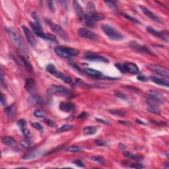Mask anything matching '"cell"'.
<instances>
[{
	"label": "cell",
	"mask_w": 169,
	"mask_h": 169,
	"mask_svg": "<svg viewBox=\"0 0 169 169\" xmlns=\"http://www.w3.org/2000/svg\"><path fill=\"white\" fill-rule=\"evenodd\" d=\"M54 52L58 56L65 59H70L72 57L77 56L79 54V51L70 47L59 46L54 48Z\"/></svg>",
	"instance_id": "1"
},
{
	"label": "cell",
	"mask_w": 169,
	"mask_h": 169,
	"mask_svg": "<svg viewBox=\"0 0 169 169\" xmlns=\"http://www.w3.org/2000/svg\"><path fill=\"white\" fill-rule=\"evenodd\" d=\"M6 30L7 34H9L10 39L12 40V42H13V44L15 45L21 51L23 52L25 50V45L21 36H20V35L16 30L13 27H7Z\"/></svg>",
	"instance_id": "2"
},
{
	"label": "cell",
	"mask_w": 169,
	"mask_h": 169,
	"mask_svg": "<svg viewBox=\"0 0 169 169\" xmlns=\"http://www.w3.org/2000/svg\"><path fill=\"white\" fill-rule=\"evenodd\" d=\"M102 29L106 35H107L108 37H109L110 39L114 40H121L123 39V34L111 25L107 24L102 25Z\"/></svg>",
	"instance_id": "3"
},
{
	"label": "cell",
	"mask_w": 169,
	"mask_h": 169,
	"mask_svg": "<svg viewBox=\"0 0 169 169\" xmlns=\"http://www.w3.org/2000/svg\"><path fill=\"white\" fill-rule=\"evenodd\" d=\"M46 70L48 72H49L50 74L52 75L53 76L58 78V79L64 81V82L67 83H71L72 82V79L70 77L67 76V75L64 74L60 71H58L54 65L52 64H49L46 66Z\"/></svg>",
	"instance_id": "4"
},
{
	"label": "cell",
	"mask_w": 169,
	"mask_h": 169,
	"mask_svg": "<svg viewBox=\"0 0 169 169\" xmlns=\"http://www.w3.org/2000/svg\"><path fill=\"white\" fill-rule=\"evenodd\" d=\"M48 94L50 95H62L67 96L69 94V91L66 87L60 85H52L47 89Z\"/></svg>",
	"instance_id": "5"
},
{
	"label": "cell",
	"mask_w": 169,
	"mask_h": 169,
	"mask_svg": "<svg viewBox=\"0 0 169 169\" xmlns=\"http://www.w3.org/2000/svg\"><path fill=\"white\" fill-rule=\"evenodd\" d=\"M46 22L48 24L49 27L52 31H54L55 33H56L58 36H60L62 39L64 40H67L69 39V36H68V34L66 32H65V30H64L60 26V25L54 23V22H51L49 21L48 19H46Z\"/></svg>",
	"instance_id": "6"
},
{
	"label": "cell",
	"mask_w": 169,
	"mask_h": 169,
	"mask_svg": "<svg viewBox=\"0 0 169 169\" xmlns=\"http://www.w3.org/2000/svg\"><path fill=\"white\" fill-rule=\"evenodd\" d=\"M147 31L151 34L153 35V36H156L158 39L162 40L163 41L168 43V32L167 31H156L155 29L151 27H147Z\"/></svg>",
	"instance_id": "7"
},
{
	"label": "cell",
	"mask_w": 169,
	"mask_h": 169,
	"mask_svg": "<svg viewBox=\"0 0 169 169\" xmlns=\"http://www.w3.org/2000/svg\"><path fill=\"white\" fill-rule=\"evenodd\" d=\"M147 67L149 69L151 70V71L155 72L156 74L161 75V76H163L166 78H168L169 77L168 70L165 67L161 66V65L149 64L147 65Z\"/></svg>",
	"instance_id": "8"
},
{
	"label": "cell",
	"mask_w": 169,
	"mask_h": 169,
	"mask_svg": "<svg viewBox=\"0 0 169 169\" xmlns=\"http://www.w3.org/2000/svg\"><path fill=\"white\" fill-rule=\"evenodd\" d=\"M77 33L81 37L84 38V39L94 40L98 39V35L90 31L89 29H87V28H80L79 29H78Z\"/></svg>",
	"instance_id": "9"
},
{
	"label": "cell",
	"mask_w": 169,
	"mask_h": 169,
	"mask_svg": "<svg viewBox=\"0 0 169 169\" xmlns=\"http://www.w3.org/2000/svg\"><path fill=\"white\" fill-rule=\"evenodd\" d=\"M130 46L132 48H133V50H136L137 52L146 53V54H150L151 55L156 56V55L154 54V52L151 51V50L148 47L144 46V45H142V44H139L138 42H135V41H131L130 42Z\"/></svg>",
	"instance_id": "10"
},
{
	"label": "cell",
	"mask_w": 169,
	"mask_h": 169,
	"mask_svg": "<svg viewBox=\"0 0 169 169\" xmlns=\"http://www.w3.org/2000/svg\"><path fill=\"white\" fill-rule=\"evenodd\" d=\"M140 8L141 9V10H142V11L143 13V14L147 16L148 18H149L151 20H153V21L158 22V23H161V24L164 23L163 19H161L160 17H158V15H157L154 13L153 12H152L151 10L147 9V7H145V6H140Z\"/></svg>",
	"instance_id": "11"
},
{
	"label": "cell",
	"mask_w": 169,
	"mask_h": 169,
	"mask_svg": "<svg viewBox=\"0 0 169 169\" xmlns=\"http://www.w3.org/2000/svg\"><path fill=\"white\" fill-rule=\"evenodd\" d=\"M123 67L124 73H129V74L136 75L140 73L139 67L137 65L135 64L134 63L132 62H126L123 64Z\"/></svg>",
	"instance_id": "12"
},
{
	"label": "cell",
	"mask_w": 169,
	"mask_h": 169,
	"mask_svg": "<svg viewBox=\"0 0 169 169\" xmlns=\"http://www.w3.org/2000/svg\"><path fill=\"white\" fill-rule=\"evenodd\" d=\"M22 29L23 30V32L25 36L27 38L28 42H29L32 46H34L35 44H36V40H35V39L33 34L32 33V32L29 29V28H27L26 26H25V25H22Z\"/></svg>",
	"instance_id": "13"
},
{
	"label": "cell",
	"mask_w": 169,
	"mask_h": 169,
	"mask_svg": "<svg viewBox=\"0 0 169 169\" xmlns=\"http://www.w3.org/2000/svg\"><path fill=\"white\" fill-rule=\"evenodd\" d=\"M147 94L151 98L155 100L158 103H163L165 102V97L161 93L156 91L155 90H149L147 91Z\"/></svg>",
	"instance_id": "14"
},
{
	"label": "cell",
	"mask_w": 169,
	"mask_h": 169,
	"mask_svg": "<svg viewBox=\"0 0 169 169\" xmlns=\"http://www.w3.org/2000/svg\"><path fill=\"white\" fill-rule=\"evenodd\" d=\"M5 112L6 113L7 116L9 119H13L17 113V106L16 103H14V104H11V106L6 107V109H5Z\"/></svg>",
	"instance_id": "15"
},
{
	"label": "cell",
	"mask_w": 169,
	"mask_h": 169,
	"mask_svg": "<svg viewBox=\"0 0 169 169\" xmlns=\"http://www.w3.org/2000/svg\"><path fill=\"white\" fill-rule=\"evenodd\" d=\"M25 88L27 91L30 93V94H31V95L34 94L35 90H36V85H35V83L33 79L28 78V79H26V81H25Z\"/></svg>",
	"instance_id": "16"
},
{
	"label": "cell",
	"mask_w": 169,
	"mask_h": 169,
	"mask_svg": "<svg viewBox=\"0 0 169 169\" xmlns=\"http://www.w3.org/2000/svg\"><path fill=\"white\" fill-rule=\"evenodd\" d=\"M85 59L89 61L92 62H104V63H108V60L107 58L104 57L100 56V55H96V54H88L85 56Z\"/></svg>",
	"instance_id": "17"
},
{
	"label": "cell",
	"mask_w": 169,
	"mask_h": 169,
	"mask_svg": "<svg viewBox=\"0 0 169 169\" xmlns=\"http://www.w3.org/2000/svg\"><path fill=\"white\" fill-rule=\"evenodd\" d=\"M83 72H84L87 75H89L90 77H93V78H101L103 76V74L100 71H98V70H96L93 69V68L90 67H85L84 69H83Z\"/></svg>",
	"instance_id": "18"
},
{
	"label": "cell",
	"mask_w": 169,
	"mask_h": 169,
	"mask_svg": "<svg viewBox=\"0 0 169 169\" xmlns=\"http://www.w3.org/2000/svg\"><path fill=\"white\" fill-rule=\"evenodd\" d=\"M60 109L64 112H70L75 110V105L69 102H62L60 104Z\"/></svg>",
	"instance_id": "19"
},
{
	"label": "cell",
	"mask_w": 169,
	"mask_h": 169,
	"mask_svg": "<svg viewBox=\"0 0 169 169\" xmlns=\"http://www.w3.org/2000/svg\"><path fill=\"white\" fill-rule=\"evenodd\" d=\"M28 102H29V103L31 105L37 106L42 104V102H43V100H42V98L40 97L39 95L34 94L32 95L31 97L29 98Z\"/></svg>",
	"instance_id": "20"
},
{
	"label": "cell",
	"mask_w": 169,
	"mask_h": 169,
	"mask_svg": "<svg viewBox=\"0 0 169 169\" xmlns=\"http://www.w3.org/2000/svg\"><path fill=\"white\" fill-rule=\"evenodd\" d=\"M17 125L19 126V127L20 128V129L22 131V133L25 135V137H29V136L30 135L29 130H28V128H27V122L24 119L19 120L18 122H17Z\"/></svg>",
	"instance_id": "21"
},
{
	"label": "cell",
	"mask_w": 169,
	"mask_h": 169,
	"mask_svg": "<svg viewBox=\"0 0 169 169\" xmlns=\"http://www.w3.org/2000/svg\"><path fill=\"white\" fill-rule=\"evenodd\" d=\"M150 79L152 81L156 83V84L161 85V86H165L166 87H168L169 86V82L166 79H162V78H159L156 76H151Z\"/></svg>",
	"instance_id": "22"
},
{
	"label": "cell",
	"mask_w": 169,
	"mask_h": 169,
	"mask_svg": "<svg viewBox=\"0 0 169 169\" xmlns=\"http://www.w3.org/2000/svg\"><path fill=\"white\" fill-rule=\"evenodd\" d=\"M42 153V151H40L39 149L33 150V151H32L31 152L28 153L27 154H26V155H25L23 156V157H22V158L25 160L33 159V158L39 157V156L41 155Z\"/></svg>",
	"instance_id": "23"
},
{
	"label": "cell",
	"mask_w": 169,
	"mask_h": 169,
	"mask_svg": "<svg viewBox=\"0 0 169 169\" xmlns=\"http://www.w3.org/2000/svg\"><path fill=\"white\" fill-rule=\"evenodd\" d=\"M1 142L3 143V144L11 147H15V146L17 145L16 141L13 137H9V136H5V137H2Z\"/></svg>",
	"instance_id": "24"
},
{
	"label": "cell",
	"mask_w": 169,
	"mask_h": 169,
	"mask_svg": "<svg viewBox=\"0 0 169 169\" xmlns=\"http://www.w3.org/2000/svg\"><path fill=\"white\" fill-rule=\"evenodd\" d=\"M73 4H74V7L75 10V12H76V13H77V15L78 16V17H79V19L83 20L85 14H84V12H83V9L82 8V7L81 6V5L76 1H73Z\"/></svg>",
	"instance_id": "25"
},
{
	"label": "cell",
	"mask_w": 169,
	"mask_h": 169,
	"mask_svg": "<svg viewBox=\"0 0 169 169\" xmlns=\"http://www.w3.org/2000/svg\"><path fill=\"white\" fill-rule=\"evenodd\" d=\"M36 34V36H38L41 39H43L45 40H50V41L52 42H55L57 40L56 37H55L54 35H53L52 34L50 33H45V32H38V33H35Z\"/></svg>",
	"instance_id": "26"
},
{
	"label": "cell",
	"mask_w": 169,
	"mask_h": 169,
	"mask_svg": "<svg viewBox=\"0 0 169 169\" xmlns=\"http://www.w3.org/2000/svg\"><path fill=\"white\" fill-rule=\"evenodd\" d=\"M98 128L95 126H86L83 129V133L85 135H92L95 134L97 132Z\"/></svg>",
	"instance_id": "27"
},
{
	"label": "cell",
	"mask_w": 169,
	"mask_h": 169,
	"mask_svg": "<svg viewBox=\"0 0 169 169\" xmlns=\"http://www.w3.org/2000/svg\"><path fill=\"white\" fill-rule=\"evenodd\" d=\"M83 20L84 21L85 24L86 25V26L89 27H93L96 23V21L90 16L89 13L84 15Z\"/></svg>",
	"instance_id": "28"
},
{
	"label": "cell",
	"mask_w": 169,
	"mask_h": 169,
	"mask_svg": "<svg viewBox=\"0 0 169 169\" xmlns=\"http://www.w3.org/2000/svg\"><path fill=\"white\" fill-rule=\"evenodd\" d=\"M146 109H147L148 112L152 113V114H155L157 115L161 114V110L158 108L157 105L147 104Z\"/></svg>",
	"instance_id": "29"
},
{
	"label": "cell",
	"mask_w": 169,
	"mask_h": 169,
	"mask_svg": "<svg viewBox=\"0 0 169 169\" xmlns=\"http://www.w3.org/2000/svg\"><path fill=\"white\" fill-rule=\"evenodd\" d=\"M20 60H21L22 65H23L26 68V69L27 70V71H29L30 72H32V70H33V67H32V65L30 64L27 60L25 59L23 57L20 56Z\"/></svg>",
	"instance_id": "30"
},
{
	"label": "cell",
	"mask_w": 169,
	"mask_h": 169,
	"mask_svg": "<svg viewBox=\"0 0 169 169\" xmlns=\"http://www.w3.org/2000/svg\"><path fill=\"white\" fill-rule=\"evenodd\" d=\"M123 155L124 157H127V158H130L131 159H133L134 161H140L141 160H142V157H140V156L137 155H132V153L128 152V151H125L123 152Z\"/></svg>",
	"instance_id": "31"
},
{
	"label": "cell",
	"mask_w": 169,
	"mask_h": 169,
	"mask_svg": "<svg viewBox=\"0 0 169 169\" xmlns=\"http://www.w3.org/2000/svg\"><path fill=\"white\" fill-rule=\"evenodd\" d=\"M89 14L96 22H97V21H100V20L104 19V17H105L104 15L102 14V13H97V12L93 13H89Z\"/></svg>",
	"instance_id": "32"
},
{
	"label": "cell",
	"mask_w": 169,
	"mask_h": 169,
	"mask_svg": "<svg viewBox=\"0 0 169 169\" xmlns=\"http://www.w3.org/2000/svg\"><path fill=\"white\" fill-rule=\"evenodd\" d=\"M30 25H31V27L34 31L35 33L43 32V29H42V28L40 26V25L37 24L36 22H30Z\"/></svg>",
	"instance_id": "33"
},
{
	"label": "cell",
	"mask_w": 169,
	"mask_h": 169,
	"mask_svg": "<svg viewBox=\"0 0 169 169\" xmlns=\"http://www.w3.org/2000/svg\"><path fill=\"white\" fill-rule=\"evenodd\" d=\"M73 129V126L69 124H65L64 126H62L61 127H60L57 130V132L58 133H63L67 132V131L71 130Z\"/></svg>",
	"instance_id": "34"
},
{
	"label": "cell",
	"mask_w": 169,
	"mask_h": 169,
	"mask_svg": "<svg viewBox=\"0 0 169 169\" xmlns=\"http://www.w3.org/2000/svg\"><path fill=\"white\" fill-rule=\"evenodd\" d=\"M87 11L89 12V13H95L96 11H97L95 4L92 1L89 2L87 5Z\"/></svg>",
	"instance_id": "35"
},
{
	"label": "cell",
	"mask_w": 169,
	"mask_h": 169,
	"mask_svg": "<svg viewBox=\"0 0 169 169\" xmlns=\"http://www.w3.org/2000/svg\"><path fill=\"white\" fill-rule=\"evenodd\" d=\"M120 15L123 17H124V18L127 19L128 20H129V21H132L133 22H135V23H140V21H139V20L134 18V17H133L132 16L130 15L126 14V13H120Z\"/></svg>",
	"instance_id": "36"
},
{
	"label": "cell",
	"mask_w": 169,
	"mask_h": 169,
	"mask_svg": "<svg viewBox=\"0 0 169 169\" xmlns=\"http://www.w3.org/2000/svg\"><path fill=\"white\" fill-rule=\"evenodd\" d=\"M66 151H68V152H70V153H79L81 151V148L79 147V146H77V145H73L71 146V147H68L66 149Z\"/></svg>",
	"instance_id": "37"
},
{
	"label": "cell",
	"mask_w": 169,
	"mask_h": 169,
	"mask_svg": "<svg viewBox=\"0 0 169 169\" xmlns=\"http://www.w3.org/2000/svg\"><path fill=\"white\" fill-rule=\"evenodd\" d=\"M34 116L37 118H45L46 116V112L44 110L40 109H36L34 112Z\"/></svg>",
	"instance_id": "38"
},
{
	"label": "cell",
	"mask_w": 169,
	"mask_h": 169,
	"mask_svg": "<svg viewBox=\"0 0 169 169\" xmlns=\"http://www.w3.org/2000/svg\"><path fill=\"white\" fill-rule=\"evenodd\" d=\"M110 112L111 114L115 116H125L126 113L124 111L122 110H110Z\"/></svg>",
	"instance_id": "39"
},
{
	"label": "cell",
	"mask_w": 169,
	"mask_h": 169,
	"mask_svg": "<svg viewBox=\"0 0 169 169\" xmlns=\"http://www.w3.org/2000/svg\"><path fill=\"white\" fill-rule=\"evenodd\" d=\"M90 160L93 162L98 163L99 164H102V165H104L105 163L104 159L102 157H98V156H93L91 158H90Z\"/></svg>",
	"instance_id": "40"
},
{
	"label": "cell",
	"mask_w": 169,
	"mask_h": 169,
	"mask_svg": "<svg viewBox=\"0 0 169 169\" xmlns=\"http://www.w3.org/2000/svg\"><path fill=\"white\" fill-rule=\"evenodd\" d=\"M20 145H21L22 147L24 148H29V147H31V142H30V140H28V139L26 137V139L22 140L21 141V142H20Z\"/></svg>",
	"instance_id": "41"
},
{
	"label": "cell",
	"mask_w": 169,
	"mask_h": 169,
	"mask_svg": "<svg viewBox=\"0 0 169 169\" xmlns=\"http://www.w3.org/2000/svg\"><path fill=\"white\" fill-rule=\"evenodd\" d=\"M114 96L118 98H121V99H122V100H127L128 99L127 96H126L125 94H123V93L120 92V91H116L114 93Z\"/></svg>",
	"instance_id": "42"
},
{
	"label": "cell",
	"mask_w": 169,
	"mask_h": 169,
	"mask_svg": "<svg viewBox=\"0 0 169 169\" xmlns=\"http://www.w3.org/2000/svg\"><path fill=\"white\" fill-rule=\"evenodd\" d=\"M104 3L107 4L108 6L111 7L112 9L116 8L117 7V1H105Z\"/></svg>",
	"instance_id": "43"
},
{
	"label": "cell",
	"mask_w": 169,
	"mask_h": 169,
	"mask_svg": "<svg viewBox=\"0 0 169 169\" xmlns=\"http://www.w3.org/2000/svg\"><path fill=\"white\" fill-rule=\"evenodd\" d=\"M68 64L71 65L72 67H74V69L77 70L78 72H81V68L79 66H78V65L74 61H73V60H69V62H68Z\"/></svg>",
	"instance_id": "44"
},
{
	"label": "cell",
	"mask_w": 169,
	"mask_h": 169,
	"mask_svg": "<svg viewBox=\"0 0 169 169\" xmlns=\"http://www.w3.org/2000/svg\"><path fill=\"white\" fill-rule=\"evenodd\" d=\"M64 147H65V145H62L58 146V147H55V148H54V149H52V150L50 151L48 153L46 154V155H50V154L54 153H55V152H58V151L62 150V149L64 148Z\"/></svg>",
	"instance_id": "45"
},
{
	"label": "cell",
	"mask_w": 169,
	"mask_h": 169,
	"mask_svg": "<svg viewBox=\"0 0 169 169\" xmlns=\"http://www.w3.org/2000/svg\"><path fill=\"white\" fill-rule=\"evenodd\" d=\"M72 163H74L75 165H76L79 167H85V164L83 163L82 161L79 159H75L72 161Z\"/></svg>",
	"instance_id": "46"
},
{
	"label": "cell",
	"mask_w": 169,
	"mask_h": 169,
	"mask_svg": "<svg viewBox=\"0 0 169 169\" xmlns=\"http://www.w3.org/2000/svg\"><path fill=\"white\" fill-rule=\"evenodd\" d=\"M31 125H32V127L35 128V129L38 130H40V131L43 130V127H42V126L39 123L32 122V123H31Z\"/></svg>",
	"instance_id": "47"
},
{
	"label": "cell",
	"mask_w": 169,
	"mask_h": 169,
	"mask_svg": "<svg viewBox=\"0 0 169 169\" xmlns=\"http://www.w3.org/2000/svg\"><path fill=\"white\" fill-rule=\"evenodd\" d=\"M48 8L50 9V11H51L52 13H55V7H54V2L53 1H48Z\"/></svg>",
	"instance_id": "48"
},
{
	"label": "cell",
	"mask_w": 169,
	"mask_h": 169,
	"mask_svg": "<svg viewBox=\"0 0 169 169\" xmlns=\"http://www.w3.org/2000/svg\"><path fill=\"white\" fill-rule=\"evenodd\" d=\"M95 144L98 145V146H100V147H103V146H106L107 145V142H105L104 140H97L95 141Z\"/></svg>",
	"instance_id": "49"
},
{
	"label": "cell",
	"mask_w": 169,
	"mask_h": 169,
	"mask_svg": "<svg viewBox=\"0 0 169 169\" xmlns=\"http://www.w3.org/2000/svg\"><path fill=\"white\" fill-rule=\"evenodd\" d=\"M44 122H45V123H46V124H48L52 128L55 127V123H54V121H52V120H50V119H48V118H46V119H45Z\"/></svg>",
	"instance_id": "50"
},
{
	"label": "cell",
	"mask_w": 169,
	"mask_h": 169,
	"mask_svg": "<svg viewBox=\"0 0 169 169\" xmlns=\"http://www.w3.org/2000/svg\"><path fill=\"white\" fill-rule=\"evenodd\" d=\"M32 17H33V19L35 20V21H36V23L39 24V25H40V19H39V16H38V15H37L36 13L35 12V11L32 12Z\"/></svg>",
	"instance_id": "51"
},
{
	"label": "cell",
	"mask_w": 169,
	"mask_h": 169,
	"mask_svg": "<svg viewBox=\"0 0 169 169\" xmlns=\"http://www.w3.org/2000/svg\"><path fill=\"white\" fill-rule=\"evenodd\" d=\"M130 167L133 168H136V169H141V168H145V166H143L142 165H141V164L135 163V164H133V165H131Z\"/></svg>",
	"instance_id": "52"
},
{
	"label": "cell",
	"mask_w": 169,
	"mask_h": 169,
	"mask_svg": "<svg viewBox=\"0 0 169 169\" xmlns=\"http://www.w3.org/2000/svg\"><path fill=\"white\" fill-rule=\"evenodd\" d=\"M89 114H87L86 112H83L81 114H80L78 116V118H81V119H86V118L88 117Z\"/></svg>",
	"instance_id": "53"
},
{
	"label": "cell",
	"mask_w": 169,
	"mask_h": 169,
	"mask_svg": "<svg viewBox=\"0 0 169 169\" xmlns=\"http://www.w3.org/2000/svg\"><path fill=\"white\" fill-rule=\"evenodd\" d=\"M96 120L97 121V122H100V123H102L103 124H106V125H109L110 123L108 122H107V120H104L103 119H100V118H96Z\"/></svg>",
	"instance_id": "54"
},
{
	"label": "cell",
	"mask_w": 169,
	"mask_h": 169,
	"mask_svg": "<svg viewBox=\"0 0 169 169\" xmlns=\"http://www.w3.org/2000/svg\"><path fill=\"white\" fill-rule=\"evenodd\" d=\"M1 104L2 106H6V98L4 97V96L3 94L1 95Z\"/></svg>",
	"instance_id": "55"
},
{
	"label": "cell",
	"mask_w": 169,
	"mask_h": 169,
	"mask_svg": "<svg viewBox=\"0 0 169 169\" xmlns=\"http://www.w3.org/2000/svg\"><path fill=\"white\" fill-rule=\"evenodd\" d=\"M137 79L139 81H147V78H146L145 76H143V75H139L137 77Z\"/></svg>",
	"instance_id": "56"
},
{
	"label": "cell",
	"mask_w": 169,
	"mask_h": 169,
	"mask_svg": "<svg viewBox=\"0 0 169 169\" xmlns=\"http://www.w3.org/2000/svg\"><path fill=\"white\" fill-rule=\"evenodd\" d=\"M119 122L120 123H122L123 125H125V126H131V123L128 122V121H123V120H119Z\"/></svg>",
	"instance_id": "57"
},
{
	"label": "cell",
	"mask_w": 169,
	"mask_h": 169,
	"mask_svg": "<svg viewBox=\"0 0 169 169\" xmlns=\"http://www.w3.org/2000/svg\"><path fill=\"white\" fill-rule=\"evenodd\" d=\"M136 122L138 123H140V124H142V125H145V123H144L143 122H142V121H141L140 120H136Z\"/></svg>",
	"instance_id": "58"
}]
</instances>
